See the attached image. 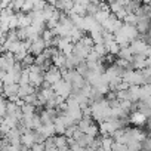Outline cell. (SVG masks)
Here are the masks:
<instances>
[{"mask_svg":"<svg viewBox=\"0 0 151 151\" xmlns=\"http://www.w3.org/2000/svg\"><path fill=\"white\" fill-rule=\"evenodd\" d=\"M129 49H130L132 55H144V56L150 58V52H151V49H150L148 43L144 42V40H141V39H135V40H132V42L129 43Z\"/></svg>","mask_w":151,"mask_h":151,"instance_id":"1","label":"cell"},{"mask_svg":"<svg viewBox=\"0 0 151 151\" xmlns=\"http://www.w3.org/2000/svg\"><path fill=\"white\" fill-rule=\"evenodd\" d=\"M52 88V91L55 92V95H58V96H62L64 99H67L70 95H71V83H68V82H65V80H59V82H56L55 85H52L50 86Z\"/></svg>","mask_w":151,"mask_h":151,"instance_id":"2","label":"cell"},{"mask_svg":"<svg viewBox=\"0 0 151 151\" xmlns=\"http://www.w3.org/2000/svg\"><path fill=\"white\" fill-rule=\"evenodd\" d=\"M43 79L46 83H49L50 86L55 85L56 82H59L62 77H61V73H59V68H56L55 65H50L45 73H43Z\"/></svg>","mask_w":151,"mask_h":151,"instance_id":"3","label":"cell"},{"mask_svg":"<svg viewBox=\"0 0 151 151\" xmlns=\"http://www.w3.org/2000/svg\"><path fill=\"white\" fill-rule=\"evenodd\" d=\"M91 49L92 47H88V46H85V45H82L80 42H77V43H74V47H73V56H76L80 62H83L85 59H86V56H88V53L91 52Z\"/></svg>","mask_w":151,"mask_h":151,"instance_id":"4","label":"cell"},{"mask_svg":"<svg viewBox=\"0 0 151 151\" xmlns=\"http://www.w3.org/2000/svg\"><path fill=\"white\" fill-rule=\"evenodd\" d=\"M119 33L130 43L132 40H135V39H138V36H139V33L136 31V28H135V25H127V24H123L122 25V28L119 30Z\"/></svg>","mask_w":151,"mask_h":151,"instance_id":"5","label":"cell"},{"mask_svg":"<svg viewBox=\"0 0 151 151\" xmlns=\"http://www.w3.org/2000/svg\"><path fill=\"white\" fill-rule=\"evenodd\" d=\"M45 47H46V45H45L43 39L39 37V39H36L34 42H31V45H30V47H28V53H31L33 56H37V55H40V53L43 52Z\"/></svg>","mask_w":151,"mask_h":151,"instance_id":"6","label":"cell"},{"mask_svg":"<svg viewBox=\"0 0 151 151\" xmlns=\"http://www.w3.org/2000/svg\"><path fill=\"white\" fill-rule=\"evenodd\" d=\"M147 119L148 117H145L142 113H139V111H132V114H130V117H127V120L135 126V127H141V126H144L145 123H147Z\"/></svg>","mask_w":151,"mask_h":151,"instance_id":"7","label":"cell"},{"mask_svg":"<svg viewBox=\"0 0 151 151\" xmlns=\"http://www.w3.org/2000/svg\"><path fill=\"white\" fill-rule=\"evenodd\" d=\"M33 144H34V135H33V130L25 129V130L21 133V145H24V147H27V148H31Z\"/></svg>","mask_w":151,"mask_h":151,"instance_id":"8","label":"cell"},{"mask_svg":"<svg viewBox=\"0 0 151 151\" xmlns=\"http://www.w3.org/2000/svg\"><path fill=\"white\" fill-rule=\"evenodd\" d=\"M28 79H30V85L34 86V88H40L42 83L45 82L43 73H30L28 74Z\"/></svg>","mask_w":151,"mask_h":151,"instance_id":"9","label":"cell"},{"mask_svg":"<svg viewBox=\"0 0 151 151\" xmlns=\"http://www.w3.org/2000/svg\"><path fill=\"white\" fill-rule=\"evenodd\" d=\"M53 141H55V147L58 151H64L68 148V144H67V136L65 135H55L53 136Z\"/></svg>","mask_w":151,"mask_h":151,"instance_id":"10","label":"cell"},{"mask_svg":"<svg viewBox=\"0 0 151 151\" xmlns=\"http://www.w3.org/2000/svg\"><path fill=\"white\" fill-rule=\"evenodd\" d=\"M34 92H36V88H34V86H31V85H19L17 95H18V98H24V96L31 95V93H34Z\"/></svg>","mask_w":151,"mask_h":151,"instance_id":"11","label":"cell"},{"mask_svg":"<svg viewBox=\"0 0 151 151\" xmlns=\"http://www.w3.org/2000/svg\"><path fill=\"white\" fill-rule=\"evenodd\" d=\"M148 22H150V18H138V22L135 25L136 31L139 34H144V33H148Z\"/></svg>","mask_w":151,"mask_h":151,"instance_id":"12","label":"cell"},{"mask_svg":"<svg viewBox=\"0 0 151 151\" xmlns=\"http://www.w3.org/2000/svg\"><path fill=\"white\" fill-rule=\"evenodd\" d=\"M2 88H3V96L9 98V96H12V95H17L19 85H18V83H11V85H3Z\"/></svg>","mask_w":151,"mask_h":151,"instance_id":"13","label":"cell"},{"mask_svg":"<svg viewBox=\"0 0 151 151\" xmlns=\"http://www.w3.org/2000/svg\"><path fill=\"white\" fill-rule=\"evenodd\" d=\"M127 99L130 102L139 101V86H129L127 88Z\"/></svg>","mask_w":151,"mask_h":151,"instance_id":"14","label":"cell"},{"mask_svg":"<svg viewBox=\"0 0 151 151\" xmlns=\"http://www.w3.org/2000/svg\"><path fill=\"white\" fill-rule=\"evenodd\" d=\"M65 55L64 53H61V52H58L56 55H53L52 58H50V61H52V65H55L56 68H61V67H64V64H65Z\"/></svg>","mask_w":151,"mask_h":151,"instance_id":"15","label":"cell"},{"mask_svg":"<svg viewBox=\"0 0 151 151\" xmlns=\"http://www.w3.org/2000/svg\"><path fill=\"white\" fill-rule=\"evenodd\" d=\"M104 46H105V49H107V53H110V55H117L119 50H120V46H119L114 40L104 43Z\"/></svg>","mask_w":151,"mask_h":151,"instance_id":"16","label":"cell"},{"mask_svg":"<svg viewBox=\"0 0 151 151\" xmlns=\"http://www.w3.org/2000/svg\"><path fill=\"white\" fill-rule=\"evenodd\" d=\"M110 15H111V12H110V11H101V9H99V11H98V12L93 15V19H95V21H96V22L101 25V24H102V22H104V21H105V19L110 17Z\"/></svg>","mask_w":151,"mask_h":151,"instance_id":"17","label":"cell"},{"mask_svg":"<svg viewBox=\"0 0 151 151\" xmlns=\"http://www.w3.org/2000/svg\"><path fill=\"white\" fill-rule=\"evenodd\" d=\"M85 133L86 135H89V136H92V138H96L98 135H99V129H98V124L96 123H91L89 126H88V129L85 130Z\"/></svg>","mask_w":151,"mask_h":151,"instance_id":"18","label":"cell"},{"mask_svg":"<svg viewBox=\"0 0 151 151\" xmlns=\"http://www.w3.org/2000/svg\"><path fill=\"white\" fill-rule=\"evenodd\" d=\"M92 50H93L99 58H102V56L107 55V49H105L104 43H96V45H93V46H92Z\"/></svg>","mask_w":151,"mask_h":151,"instance_id":"19","label":"cell"},{"mask_svg":"<svg viewBox=\"0 0 151 151\" xmlns=\"http://www.w3.org/2000/svg\"><path fill=\"white\" fill-rule=\"evenodd\" d=\"M117 56H119V58H122V59H127V61H130V59H132V52H130L129 46L120 47V50H119Z\"/></svg>","mask_w":151,"mask_h":151,"instance_id":"20","label":"cell"},{"mask_svg":"<svg viewBox=\"0 0 151 151\" xmlns=\"http://www.w3.org/2000/svg\"><path fill=\"white\" fill-rule=\"evenodd\" d=\"M114 64H116L117 67H120L122 70H133L130 61H127V59H122V58H119V59L114 61Z\"/></svg>","mask_w":151,"mask_h":151,"instance_id":"21","label":"cell"},{"mask_svg":"<svg viewBox=\"0 0 151 151\" xmlns=\"http://www.w3.org/2000/svg\"><path fill=\"white\" fill-rule=\"evenodd\" d=\"M123 24H127V25H136L138 22V17L135 14H126V17L122 19Z\"/></svg>","mask_w":151,"mask_h":151,"instance_id":"22","label":"cell"},{"mask_svg":"<svg viewBox=\"0 0 151 151\" xmlns=\"http://www.w3.org/2000/svg\"><path fill=\"white\" fill-rule=\"evenodd\" d=\"M21 111H22V116H33L34 111H36V107L31 105V104H24L22 107H19Z\"/></svg>","mask_w":151,"mask_h":151,"instance_id":"23","label":"cell"},{"mask_svg":"<svg viewBox=\"0 0 151 151\" xmlns=\"http://www.w3.org/2000/svg\"><path fill=\"white\" fill-rule=\"evenodd\" d=\"M99 11V6H98V3H92V2H89L88 3V6H86V15H91V17H93L96 12Z\"/></svg>","mask_w":151,"mask_h":151,"instance_id":"24","label":"cell"},{"mask_svg":"<svg viewBox=\"0 0 151 151\" xmlns=\"http://www.w3.org/2000/svg\"><path fill=\"white\" fill-rule=\"evenodd\" d=\"M17 110H18V105L15 102L6 101V116H14Z\"/></svg>","mask_w":151,"mask_h":151,"instance_id":"25","label":"cell"},{"mask_svg":"<svg viewBox=\"0 0 151 151\" xmlns=\"http://www.w3.org/2000/svg\"><path fill=\"white\" fill-rule=\"evenodd\" d=\"M34 64V56L31 55V53H27L25 56H24V59L21 61V65L22 67H30V65H33Z\"/></svg>","mask_w":151,"mask_h":151,"instance_id":"26","label":"cell"},{"mask_svg":"<svg viewBox=\"0 0 151 151\" xmlns=\"http://www.w3.org/2000/svg\"><path fill=\"white\" fill-rule=\"evenodd\" d=\"M6 116V99L3 95H0V117Z\"/></svg>","mask_w":151,"mask_h":151,"instance_id":"27","label":"cell"},{"mask_svg":"<svg viewBox=\"0 0 151 151\" xmlns=\"http://www.w3.org/2000/svg\"><path fill=\"white\" fill-rule=\"evenodd\" d=\"M74 70L77 71V73H79L80 76H83V77H85V74L88 73V67H86V62H85V61H83V62H80V64H79L77 67H76Z\"/></svg>","mask_w":151,"mask_h":151,"instance_id":"28","label":"cell"},{"mask_svg":"<svg viewBox=\"0 0 151 151\" xmlns=\"http://www.w3.org/2000/svg\"><path fill=\"white\" fill-rule=\"evenodd\" d=\"M8 25H9V30H17V28H18V17H17V14H14V15L11 17Z\"/></svg>","mask_w":151,"mask_h":151,"instance_id":"29","label":"cell"},{"mask_svg":"<svg viewBox=\"0 0 151 151\" xmlns=\"http://www.w3.org/2000/svg\"><path fill=\"white\" fill-rule=\"evenodd\" d=\"M99 61V56L91 49V52L88 53V56H86V59H85V62H98Z\"/></svg>","mask_w":151,"mask_h":151,"instance_id":"30","label":"cell"},{"mask_svg":"<svg viewBox=\"0 0 151 151\" xmlns=\"http://www.w3.org/2000/svg\"><path fill=\"white\" fill-rule=\"evenodd\" d=\"M45 6H46V0H36V3L33 6V11H43Z\"/></svg>","mask_w":151,"mask_h":151,"instance_id":"31","label":"cell"},{"mask_svg":"<svg viewBox=\"0 0 151 151\" xmlns=\"http://www.w3.org/2000/svg\"><path fill=\"white\" fill-rule=\"evenodd\" d=\"M82 45H85V46H88V47H92L93 46V42H92V39L89 37V36H83L80 40H79Z\"/></svg>","mask_w":151,"mask_h":151,"instance_id":"32","label":"cell"},{"mask_svg":"<svg viewBox=\"0 0 151 151\" xmlns=\"http://www.w3.org/2000/svg\"><path fill=\"white\" fill-rule=\"evenodd\" d=\"M116 98H117L119 101L127 99V89H123V91H116Z\"/></svg>","mask_w":151,"mask_h":151,"instance_id":"33","label":"cell"},{"mask_svg":"<svg viewBox=\"0 0 151 151\" xmlns=\"http://www.w3.org/2000/svg\"><path fill=\"white\" fill-rule=\"evenodd\" d=\"M73 47H74V43H68V45L61 50V53H64L65 56H68V55H71V53H73Z\"/></svg>","mask_w":151,"mask_h":151,"instance_id":"34","label":"cell"},{"mask_svg":"<svg viewBox=\"0 0 151 151\" xmlns=\"http://www.w3.org/2000/svg\"><path fill=\"white\" fill-rule=\"evenodd\" d=\"M126 14H127V12H126L124 9H120L119 12H116V14H114V17H116L117 19H120V21H122V19H123V18L126 17Z\"/></svg>","mask_w":151,"mask_h":151,"instance_id":"35","label":"cell"},{"mask_svg":"<svg viewBox=\"0 0 151 151\" xmlns=\"http://www.w3.org/2000/svg\"><path fill=\"white\" fill-rule=\"evenodd\" d=\"M3 52H5V49H3V45H2V43H0V55H2Z\"/></svg>","mask_w":151,"mask_h":151,"instance_id":"36","label":"cell"},{"mask_svg":"<svg viewBox=\"0 0 151 151\" xmlns=\"http://www.w3.org/2000/svg\"><path fill=\"white\" fill-rule=\"evenodd\" d=\"M0 95H3V88L0 86Z\"/></svg>","mask_w":151,"mask_h":151,"instance_id":"37","label":"cell"},{"mask_svg":"<svg viewBox=\"0 0 151 151\" xmlns=\"http://www.w3.org/2000/svg\"><path fill=\"white\" fill-rule=\"evenodd\" d=\"M0 120H2V117H0Z\"/></svg>","mask_w":151,"mask_h":151,"instance_id":"38","label":"cell"}]
</instances>
